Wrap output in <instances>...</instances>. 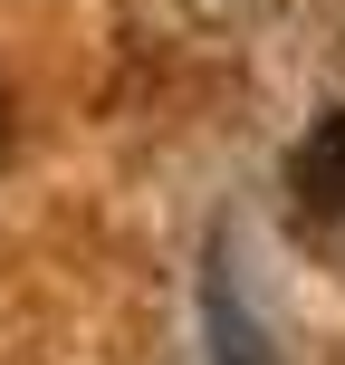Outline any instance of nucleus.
Wrapping results in <instances>:
<instances>
[{
	"label": "nucleus",
	"instance_id": "2",
	"mask_svg": "<svg viewBox=\"0 0 345 365\" xmlns=\"http://www.w3.org/2000/svg\"><path fill=\"white\" fill-rule=\"evenodd\" d=\"M211 365H269V346H259V327H250L230 279H211Z\"/></svg>",
	"mask_w": 345,
	"mask_h": 365
},
{
	"label": "nucleus",
	"instance_id": "3",
	"mask_svg": "<svg viewBox=\"0 0 345 365\" xmlns=\"http://www.w3.org/2000/svg\"><path fill=\"white\" fill-rule=\"evenodd\" d=\"M0 154H10V87H0Z\"/></svg>",
	"mask_w": 345,
	"mask_h": 365
},
{
	"label": "nucleus",
	"instance_id": "1",
	"mask_svg": "<svg viewBox=\"0 0 345 365\" xmlns=\"http://www.w3.org/2000/svg\"><path fill=\"white\" fill-rule=\"evenodd\" d=\"M288 192L317 231H345V106H327L288 154Z\"/></svg>",
	"mask_w": 345,
	"mask_h": 365
}]
</instances>
